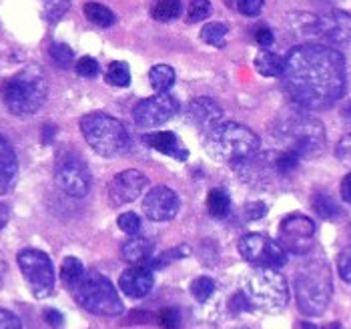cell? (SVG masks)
Here are the masks:
<instances>
[{"label": "cell", "mask_w": 351, "mask_h": 329, "mask_svg": "<svg viewBox=\"0 0 351 329\" xmlns=\"http://www.w3.org/2000/svg\"><path fill=\"white\" fill-rule=\"evenodd\" d=\"M283 90L299 109H325L346 90V60L327 45H299L285 56Z\"/></svg>", "instance_id": "1"}, {"label": "cell", "mask_w": 351, "mask_h": 329, "mask_svg": "<svg viewBox=\"0 0 351 329\" xmlns=\"http://www.w3.org/2000/svg\"><path fill=\"white\" fill-rule=\"evenodd\" d=\"M271 137L299 159H313L325 147L324 123L305 109H285L271 125Z\"/></svg>", "instance_id": "2"}, {"label": "cell", "mask_w": 351, "mask_h": 329, "mask_svg": "<svg viewBox=\"0 0 351 329\" xmlns=\"http://www.w3.org/2000/svg\"><path fill=\"white\" fill-rule=\"evenodd\" d=\"M333 279L324 257H313L299 267L295 275V300L305 315H322L331 302Z\"/></svg>", "instance_id": "3"}, {"label": "cell", "mask_w": 351, "mask_h": 329, "mask_svg": "<svg viewBox=\"0 0 351 329\" xmlns=\"http://www.w3.org/2000/svg\"><path fill=\"white\" fill-rule=\"evenodd\" d=\"M49 97V81L45 71L30 64L21 73L12 75L2 86V101L12 114H34Z\"/></svg>", "instance_id": "4"}, {"label": "cell", "mask_w": 351, "mask_h": 329, "mask_svg": "<svg viewBox=\"0 0 351 329\" xmlns=\"http://www.w3.org/2000/svg\"><path fill=\"white\" fill-rule=\"evenodd\" d=\"M261 141L257 133L239 123H221L205 135V149L221 163L237 164L259 153Z\"/></svg>", "instance_id": "5"}, {"label": "cell", "mask_w": 351, "mask_h": 329, "mask_svg": "<svg viewBox=\"0 0 351 329\" xmlns=\"http://www.w3.org/2000/svg\"><path fill=\"white\" fill-rule=\"evenodd\" d=\"M84 141L103 157H117L129 147V133L125 125L107 112H88L79 123Z\"/></svg>", "instance_id": "6"}, {"label": "cell", "mask_w": 351, "mask_h": 329, "mask_svg": "<svg viewBox=\"0 0 351 329\" xmlns=\"http://www.w3.org/2000/svg\"><path fill=\"white\" fill-rule=\"evenodd\" d=\"M243 295L251 307L275 313L281 311L289 302V287L285 277L277 269L257 267L245 279Z\"/></svg>", "instance_id": "7"}, {"label": "cell", "mask_w": 351, "mask_h": 329, "mask_svg": "<svg viewBox=\"0 0 351 329\" xmlns=\"http://www.w3.org/2000/svg\"><path fill=\"white\" fill-rule=\"evenodd\" d=\"M75 295L81 307L95 315L114 317L123 313V302L105 275L101 273H84L79 285L75 287Z\"/></svg>", "instance_id": "8"}, {"label": "cell", "mask_w": 351, "mask_h": 329, "mask_svg": "<svg viewBox=\"0 0 351 329\" xmlns=\"http://www.w3.org/2000/svg\"><path fill=\"white\" fill-rule=\"evenodd\" d=\"M54 181L64 195L79 199L90 189V171L77 153L62 151L56 159Z\"/></svg>", "instance_id": "9"}, {"label": "cell", "mask_w": 351, "mask_h": 329, "mask_svg": "<svg viewBox=\"0 0 351 329\" xmlns=\"http://www.w3.org/2000/svg\"><path fill=\"white\" fill-rule=\"evenodd\" d=\"M19 267L27 279L30 291L43 300L49 297L54 289V269L53 261L47 253L38 249H25L19 253Z\"/></svg>", "instance_id": "10"}, {"label": "cell", "mask_w": 351, "mask_h": 329, "mask_svg": "<svg viewBox=\"0 0 351 329\" xmlns=\"http://www.w3.org/2000/svg\"><path fill=\"white\" fill-rule=\"evenodd\" d=\"M239 253L245 261L255 267L279 269L287 263V251L279 241H273L263 233H249L239 241Z\"/></svg>", "instance_id": "11"}, {"label": "cell", "mask_w": 351, "mask_h": 329, "mask_svg": "<svg viewBox=\"0 0 351 329\" xmlns=\"http://www.w3.org/2000/svg\"><path fill=\"white\" fill-rule=\"evenodd\" d=\"M303 25L305 34H313L327 42H348L351 38V16L343 10H331L322 16L305 14Z\"/></svg>", "instance_id": "12"}, {"label": "cell", "mask_w": 351, "mask_h": 329, "mask_svg": "<svg viewBox=\"0 0 351 329\" xmlns=\"http://www.w3.org/2000/svg\"><path fill=\"white\" fill-rule=\"evenodd\" d=\"M315 225L305 215H289L279 225V243L287 253L305 255L313 247Z\"/></svg>", "instance_id": "13"}, {"label": "cell", "mask_w": 351, "mask_h": 329, "mask_svg": "<svg viewBox=\"0 0 351 329\" xmlns=\"http://www.w3.org/2000/svg\"><path fill=\"white\" fill-rule=\"evenodd\" d=\"M179 110V103L173 95L169 93H159L155 97H149L141 101L133 110L135 123L143 129H153L162 123L171 121Z\"/></svg>", "instance_id": "14"}, {"label": "cell", "mask_w": 351, "mask_h": 329, "mask_svg": "<svg viewBox=\"0 0 351 329\" xmlns=\"http://www.w3.org/2000/svg\"><path fill=\"white\" fill-rule=\"evenodd\" d=\"M149 187V179L136 171V169H127L123 173H119L110 185H108V199L112 207H121L127 203H133L135 199H138L145 189Z\"/></svg>", "instance_id": "15"}, {"label": "cell", "mask_w": 351, "mask_h": 329, "mask_svg": "<svg viewBox=\"0 0 351 329\" xmlns=\"http://www.w3.org/2000/svg\"><path fill=\"white\" fill-rule=\"evenodd\" d=\"M143 211H145V217H149L151 221H157V223L171 221L179 213V197L173 189L165 185L153 187L145 195Z\"/></svg>", "instance_id": "16"}, {"label": "cell", "mask_w": 351, "mask_h": 329, "mask_svg": "<svg viewBox=\"0 0 351 329\" xmlns=\"http://www.w3.org/2000/svg\"><path fill=\"white\" fill-rule=\"evenodd\" d=\"M189 121L201 131V133H211L215 127L223 123V110L217 105L213 99L207 97H199L195 101H191L189 110H187Z\"/></svg>", "instance_id": "17"}, {"label": "cell", "mask_w": 351, "mask_h": 329, "mask_svg": "<svg viewBox=\"0 0 351 329\" xmlns=\"http://www.w3.org/2000/svg\"><path fill=\"white\" fill-rule=\"evenodd\" d=\"M235 167H237L239 177L251 185H261V183L269 181L273 173H277L275 159L271 155H259V153H255L253 157L245 159Z\"/></svg>", "instance_id": "18"}, {"label": "cell", "mask_w": 351, "mask_h": 329, "mask_svg": "<svg viewBox=\"0 0 351 329\" xmlns=\"http://www.w3.org/2000/svg\"><path fill=\"white\" fill-rule=\"evenodd\" d=\"M155 279L149 267H129L127 271H123L121 279H119V287L125 295L133 297V300H141L145 295H149V291L153 289Z\"/></svg>", "instance_id": "19"}, {"label": "cell", "mask_w": 351, "mask_h": 329, "mask_svg": "<svg viewBox=\"0 0 351 329\" xmlns=\"http://www.w3.org/2000/svg\"><path fill=\"white\" fill-rule=\"evenodd\" d=\"M143 141H145L149 147H153L155 151H159V153L171 157V159L187 161V157H189V151H187V147L183 145V141L177 137L175 133H171V131H161V133L145 135Z\"/></svg>", "instance_id": "20"}, {"label": "cell", "mask_w": 351, "mask_h": 329, "mask_svg": "<svg viewBox=\"0 0 351 329\" xmlns=\"http://www.w3.org/2000/svg\"><path fill=\"white\" fill-rule=\"evenodd\" d=\"M19 175V161L8 138L0 135V193L10 191Z\"/></svg>", "instance_id": "21"}, {"label": "cell", "mask_w": 351, "mask_h": 329, "mask_svg": "<svg viewBox=\"0 0 351 329\" xmlns=\"http://www.w3.org/2000/svg\"><path fill=\"white\" fill-rule=\"evenodd\" d=\"M151 253H153V243L145 237H131L121 247V257L133 265L147 261L151 257Z\"/></svg>", "instance_id": "22"}, {"label": "cell", "mask_w": 351, "mask_h": 329, "mask_svg": "<svg viewBox=\"0 0 351 329\" xmlns=\"http://www.w3.org/2000/svg\"><path fill=\"white\" fill-rule=\"evenodd\" d=\"M255 69L263 77H281L285 69V58L269 51H261L255 56Z\"/></svg>", "instance_id": "23"}, {"label": "cell", "mask_w": 351, "mask_h": 329, "mask_svg": "<svg viewBox=\"0 0 351 329\" xmlns=\"http://www.w3.org/2000/svg\"><path fill=\"white\" fill-rule=\"evenodd\" d=\"M207 209L215 219H225L231 211V197L225 189H213L207 195Z\"/></svg>", "instance_id": "24"}, {"label": "cell", "mask_w": 351, "mask_h": 329, "mask_svg": "<svg viewBox=\"0 0 351 329\" xmlns=\"http://www.w3.org/2000/svg\"><path fill=\"white\" fill-rule=\"evenodd\" d=\"M149 81L157 93H167L175 84V71L169 64H155L149 71Z\"/></svg>", "instance_id": "25"}, {"label": "cell", "mask_w": 351, "mask_h": 329, "mask_svg": "<svg viewBox=\"0 0 351 329\" xmlns=\"http://www.w3.org/2000/svg\"><path fill=\"white\" fill-rule=\"evenodd\" d=\"M82 277H84V267H82L81 259L64 257V261L60 265V279H62V283L69 285L71 289H75Z\"/></svg>", "instance_id": "26"}, {"label": "cell", "mask_w": 351, "mask_h": 329, "mask_svg": "<svg viewBox=\"0 0 351 329\" xmlns=\"http://www.w3.org/2000/svg\"><path fill=\"white\" fill-rule=\"evenodd\" d=\"M84 16L97 27L108 28L114 25V14L108 10L105 4H99V2H86L84 4Z\"/></svg>", "instance_id": "27"}, {"label": "cell", "mask_w": 351, "mask_h": 329, "mask_svg": "<svg viewBox=\"0 0 351 329\" xmlns=\"http://www.w3.org/2000/svg\"><path fill=\"white\" fill-rule=\"evenodd\" d=\"M181 14V0H155L153 4V19L169 23Z\"/></svg>", "instance_id": "28"}, {"label": "cell", "mask_w": 351, "mask_h": 329, "mask_svg": "<svg viewBox=\"0 0 351 329\" xmlns=\"http://www.w3.org/2000/svg\"><path fill=\"white\" fill-rule=\"evenodd\" d=\"M313 209H315V213L322 217V219H335L337 215H339V207H337V203H335V199L331 197V195H327V193H317L315 197H313Z\"/></svg>", "instance_id": "29"}, {"label": "cell", "mask_w": 351, "mask_h": 329, "mask_svg": "<svg viewBox=\"0 0 351 329\" xmlns=\"http://www.w3.org/2000/svg\"><path fill=\"white\" fill-rule=\"evenodd\" d=\"M227 30H229V27L223 25V23H209V25H205L203 30H201V38H203L207 45H213L217 49H221V47L225 45Z\"/></svg>", "instance_id": "30"}, {"label": "cell", "mask_w": 351, "mask_h": 329, "mask_svg": "<svg viewBox=\"0 0 351 329\" xmlns=\"http://www.w3.org/2000/svg\"><path fill=\"white\" fill-rule=\"evenodd\" d=\"M107 81L114 86H129L131 82V71H129V64L123 62V60H114L108 64L107 71Z\"/></svg>", "instance_id": "31"}, {"label": "cell", "mask_w": 351, "mask_h": 329, "mask_svg": "<svg viewBox=\"0 0 351 329\" xmlns=\"http://www.w3.org/2000/svg\"><path fill=\"white\" fill-rule=\"evenodd\" d=\"M215 291V281L211 277H197L191 283V293L199 303H205Z\"/></svg>", "instance_id": "32"}, {"label": "cell", "mask_w": 351, "mask_h": 329, "mask_svg": "<svg viewBox=\"0 0 351 329\" xmlns=\"http://www.w3.org/2000/svg\"><path fill=\"white\" fill-rule=\"evenodd\" d=\"M45 16L49 23H58L71 8V0H43Z\"/></svg>", "instance_id": "33"}, {"label": "cell", "mask_w": 351, "mask_h": 329, "mask_svg": "<svg viewBox=\"0 0 351 329\" xmlns=\"http://www.w3.org/2000/svg\"><path fill=\"white\" fill-rule=\"evenodd\" d=\"M51 58L54 60V64L58 69H69L75 60V55H73V49L64 42H54L51 47Z\"/></svg>", "instance_id": "34"}, {"label": "cell", "mask_w": 351, "mask_h": 329, "mask_svg": "<svg viewBox=\"0 0 351 329\" xmlns=\"http://www.w3.org/2000/svg\"><path fill=\"white\" fill-rule=\"evenodd\" d=\"M299 164V157L298 155H293V153H287V151H283V153H279L277 157H275V167H277V173L279 175H289L291 171H295Z\"/></svg>", "instance_id": "35"}, {"label": "cell", "mask_w": 351, "mask_h": 329, "mask_svg": "<svg viewBox=\"0 0 351 329\" xmlns=\"http://www.w3.org/2000/svg\"><path fill=\"white\" fill-rule=\"evenodd\" d=\"M211 2L209 0H193L189 6V23H201L211 14Z\"/></svg>", "instance_id": "36"}, {"label": "cell", "mask_w": 351, "mask_h": 329, "mask_svg": "<svg viewBox=\"0 0 351 329\" xmlns=\"http://www.w3.org/2000/svg\"><path fill=\"white\" fill-rule=\"evenodd\" d=\"M185 255H187V247L169 249V251L161 253L157 259H153V261H151V267H153V269H162V267H167L169 263H173L175 259H179V257H185Z\"/></svg>", "instance_id": "37"}, {"label": "cell", "mask_w": 351, "mask_h": 329, "mask_svg": "<svg viewBox=\"0 0 351 329\" xmlns=\"http://www.w3.org/2000/svg\"><path fill=\"white\" fill-rule=\"evenodd\" d=\"M159 326L162 329H179L181 326V315L175 307H165L159 313Z\"/></svg>", "instance_id": "38"}, {"label": "cell", "mask_w": 351, "mask_h": 329, "mask_svg": "<svg viewBox=\"0 0 351 329\" xmlns=\"http://www.w3.org/2000/svg\"><path fill=\"white\" fill-rule=\"evenodd\" d=\"M77 75L84 77V79H93L99 75V62L93 56H82L77 62Z\"/></svg>", "instance_id": "39"}, {"label": "cell", "mask_w": 351, "mask_h": 329, "mask_svg": "<svg viewBox=\"0 0 351 329\" xmlns=\"http://www.w3.org/2000/svg\"><path fill=\"white\" fill-rule=\"evenodd\" d=\"M119 227H121V231H125L127 235H136L138 233V229H141V219H138V215L135 213H123L121 217H119Z\"/></svg>", "instance_id": "40"}, {"label": "cell", "mask_w": 351, "mask_h": 329, "mask_svg": "<svg viewBox=\"0 0 351 329\" xmlns=\"http://www.w3.org/2000/svg\"><path fill=\"white\" fill-rule=\"evenodd\" d=\"M337 271L343 281L351 283V247H346L337 257Z\"/></svg>", "instance_id": "41"}, {"label": "cell", "mask_w": 351, "mask_h": 329, "mask_svg": "<svg viewBox=\"0 0 351 329\" xmlns=\"http://www.w3.org/2000/svg\"><path fill=\"white\" fill-rule=\"evenodd\" d=\"M263 4H265V0H239L237 8L245 16H257L263 10Z\"/></svg>", "instance_id": "42"}, {"label": "cell", "mask_w": 351, "mask_h": 329, "mask_svg": "<svg viewBox=\"0 0 351 329\" xmlns=\"http://www.w3.org/2000/svg\"><path fill=\"white\" fill-rule=\"evenodd\" d=\"M0 329H23V326H21V319L12 311L0 307Z\"/></svg>", "instance_id": "43"}, {"label": "cell", "mask_w": 351, "mask_h": 329, "mask_svg": "<svg viewBox=\"0 0 351 329\" xmlns=\"http://www.w3.org/2000/svg\"><path fill=\"white\" fill-rule=\"evenodd\" d=\"M335 153H337V159H339L341 163L351 167V135H346V137L339 141Z\"/></svg>", "instance_id": "44"}, {"label": "cell", "mask_w": 351, "mask_h": 329, "mask_svg": "<svg viewBox=\"0 0 351 329\" xmlns=\"http://www.w3.org/2000/svg\"><path fill=\"white\" fill-rule=\"evenodd\" d=\"M245 213H247V219L249 221H257V219H261V217H265L267 207H265V203H261V201H257V203H249V205L245 207Z\"/></svg>", "instance_id": "45"}, {"label": "cell", "mask_w": 351, "mask_h": 329, "mask_svg": "<svg viewBox=\"0 0 351 329\" xmlns=\"http://www.w3.org/2000/svg\"><path fill=\"white\" fill-rule=\"evenodd\" d=\"M255 40H257L261 47H269V45H273L275 36H273L271 28L259 27V28H255Z\"/></svg>", "instance_id": "46"}, {"label": "cell", "mask_w": 351, "mask_h": 329, "mask_svg": "<svg viewBox=\"0 0 351 329\" xmlns=\"http://www.w3.org/2000/svg\"><path fill=\"white\" fill-rule=\"evenodd\" d=\"M45 319H47L53 328H60V326H62V321H64L62 313H60V311H56V309H47V311H45Z\"/></svg>", "instance_id": "47"}, {"label": "cell", "mask_w": 351, "mask_h": 329, "mask_svg": "<svg viewBox=\"0 0 351 329\" xmlns=\"http://www.w3.org/2000/svg\"><path fill=\"white\" fill-rule=\"evenodd\" d=\"M341 199L351 205V173L350 175H346L343 181H341Z\"/></svg>", "instance_id": "48"}, {"label": "cell", "mask_w": 351, "mask_h": 329, "mask_svg": "<svg viewBox=\"0 0 351 329\" xmlns=\"http://www.w3.org/2000/svg\"><path fill=\"white\" fill-rule=\"evenodd\" d=\"M54 129L53 125H47L45 129H43V143H53V135H54Z\"/></svg>", "instance_id": "49"}, {"label": "cell", "mask_w": 351, "mask_h": 329, "mask_svg": "<svg viewBox=\"0 0 351 329\" xmlns=\"http://www.w3.org/2000/svg\"><path fill=\"white\" fill-rule=\"evenodd\" d=\"M8 217H10V213H8V207L0 203V229H2V227L8 223Z\"/></svg>", "instance_id": "50"}, {"label": "cell", "mask_w": 351, "mask_h": 329, "mask_svg": "<svg viewBox=\"0 0 351 329\" xmlns=\"http://www.w3.org/2000/svg\"><path fill=\"white\" fill-rule=\"evenodd\" d=\"M343 117H346L348 123H351V101L346 105V109H343Z\"/></svg>", "instance_id": "51"}, {"label": "cell", "mask_w": 351, "mask_h": 329, "mask_svg": "<svg viewBox=\"0 0 351 329\" xmlns=\"http://www.w3.org/2000/svg\"><path fill=\"white\" fill-rule=\"evenodd\" d=\"M317 329H341V326L337 324V321H331V324H327L324 328H317Z\"/></svg>", "instance_id": "52"}, {"label": "cell", "mask_w": 351, "mask_h": 329, "mask_svg": "<svg viewBox=\"0 0 351 329\" xmlns=\"http://www.w3.org/2000/svg\"><path fill=\"white\" fill-rule=\"evenodd\" d=\"M237 329H243V328H237Z\"/></svg>", "instance_id": "53"}]
</instances>
